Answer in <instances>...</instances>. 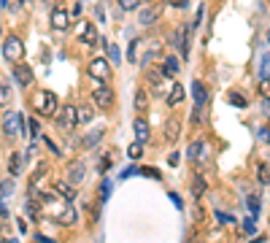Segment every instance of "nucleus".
Returning <instances> with one entry per match:
<instances>
[{"instance_id":"obj_29","label":"nucleus","mask_w":270,"mask_h":243,"mask_svg":"<svg viewBox=\"0 0 270 243\" xmlns=\"http://www.w3.org/2000/svg\"><path fill=\"white\" fill-rule=\"evenodd\" d=\"M143 0H119V8L122 11H135V8H141Z\"/></svg>"},{"instance_id":"obj_32","label":"nucleus","mask_w":270,"mask_h":243,"mask_svg":"<svg viewBox=\"0 0 270 243\" xmlns=\"http://www.w3.org/2000/svg\"><path fill=\"white\" fill-rule=\"evenodd\" d=\"M8 100H11V89H8V87H3V84H0V105H6Z\"/></svg>"},{"instance_id":"obj_24","label":"nucleus","mask_w":270,"mask_h":243,"mask_svg":"<svg viewBox=\"0 0 270 243\" xmlns=\"http://www.w3.org/2000/svg\"><path fill=\"white\" fill-rule=\"evenodd\" d=\"M157 57H159V40H152V46H149L146 57H143V65H149L152 60H157Z\"/></svg>"},{"instance_id":"obj_16","label":"nucleus","mask_w":270,"mask_h":243,"mask_svg":"<svg viewBox=\"0 0 270 243\" xmlns=\"http://www.w3.org/2000/svg\"><path fill=\"white\" fill-rule=\"evenodd\" d=\"M176 49L187 57L189 54V27H178L176 30Z\"/></svg>"},{"instance_id":"obj_15","label":"nucleus","mask_w":270,"mask_h":243,"mask_svg":"<svg viewBox=\"0 0 270 243\" xmlns=\"http://www.w3.org/2000/svg\"><path fill=\"white\" fill-rule=\"evenodd\" d=\"M192 98H194V105H206L208 103V89L203 81H192Z\"/></svg>"},{"instance_id":"obj_23","label":"nucleus","mask_w":270,"mask_h":243,"mask_svg":"<svg viewBox=\"0 0 270 243\" xmlns=\"http://www.w3.org/2000/svg\"><path fill=\"white\" fill-rule=\"evenodd\" d=\"M162 70H165L168 76H176V73H178V60H176V57H165Z\"/></svg>"},{"instance_id":"obj_41","label":"nucleus","mask_w":270,"mask_h":243,"mask_svg":"<svg viewBox=\"0 0 270 243\" xmlns=\"http://www.w3.org/2000/svg\"><path fill=\"white\" fill-rule=\"evenodd\" d=\"M36 241H41V243H54V241H49V238H43V235H36Z\"/></svg>"},{"instance_id":"obj_21","label":"nucleus","mask_w":270,"mask_h":243,"mask_svg":"<svg viewBox=\"0 0 270 243\" xmlns=\"http://www.w3.org/2000/svg\"><path fill=\"white\" fill-rule=\"evenodd\" d=\"M22 154H11V160H8V173L11 176H19L22 173Z\"/></svg>"},{"instance_id":"obj_27","label":"nucleus","mask_w":270,"mask_h":243,"mask_svg":"<svg viewBox=\"0 0 270 243\" xmlns=\"http://www.w3.org/2000/svg\"><path fill=\"white\" fill-rule=\"evenodd\" d=\"M257 179H259V184H270V165H259L257 168Z\"/></svg>"},{"instance_id":"obj_4","label":"nucleus","mask_w":270,"mask_h":243,"mask_svg":"<svg viewBox=\"0 0 270 243\" xmlns=\"http://www.w3.org/2000/svg\"><path fill=\"white\" fill-rule=\"evenodd\" d=\"M3 130H6L8 138H24V127H22V116L14 114V111H8L6 116H3Z\"/></svg>"},{"instance_id":"obj_6","label":"nucleus","mask_w":270,"mask_h":243,"mask_svg":"<svg viewBox=\"0 0 270 243\" xmlns=\"http://www.w3.org/2000/svg\"><path fill=\"white\" fill-rule=\"evenodd\" d=\"M92 103L97 105V108H111L114 105V92L108 84H97V87L92 89Z\"/></svg>"},{"instance_id":"obj_10","label":"nucleus","mask_w":270,"mask_h":243,"mask_svg":"<svg viewBox=\"0 0 270 243\" xmlns=\"http://www.w3.org/2000/svg\"><path fill=\"white\" fill-rule=\"evenodd\" d=\"M165 76H168V73H165L162 68H152L146 73V79H149V84H152L154 92H165V89H171V87H165Z\"/></svg>"},{"instance_id":"obj_30","label":"nucleus","mask_w":270,"mask_h":243,"mask_svg":"<svg viewBox=\"0 0 270 243\" xmlns=\"http://www.w3.org/2000/svg\"><path fill=\"white\" fill-rule=\"evenodd\" d=\"M127 154L133 157V160H138V157L143 154V143H141V141H135V143H133V146H130V149H127Z\"/></svg>"},{"instance_id":"obj_37","label":"nucleus","mask_w":270,"mask_h":243,"mask_svg":"<svg viewBox=\"0 0 270 243\" xmlns=\"http://www.w3.org/2000/svg\"><path fill=\"white\" fill-rule=\"evenodd\" d=\"M108 52H111V60H114V62H119V60H122V54H119V46H108Z\"/></svg>"},{"instance_id":"obj_22","label":"nucleus","mask_w":270,"mask_h":243,"mask_svg":"<svg viewBox=\"0 0 270 243\" xmlns=\"http://www.w3.org/2000/svg\"><path fill=\"white\" fill-rule=\"evenodd\" d=\"M203 149H206V143H203V141H192V143H189V149H187V157H189V160H197V157L203 154Z\"/></svg>"},{"instance_id":"obj_13","label":"nucleus","mask_w":270,"mask_h":243,"mask_svg":"<svg viewBox=\"0 0 270 243\" xmlns=\"http://www.w3.org/2000/svg\"><path fill=\"white\" fill-rule=\"evenodd\" d=\"M54 195H59L62 200H73L76 197V186L68 181H54Z\"/></svg>"},{"instance_id":"obj_20","label":"nucleus","mask_w":270,"mask_h":243,"mask_svg":"<svg viewBox=\"0 0 270 243\" xmlns=\"http://www.w3.org/2000/svg\"><path fill=\"white\" fill-rule=\"evenodd\" d=\"M76 116H78V124H89V122H92V116H95L92 105H78Z\"/></svg>"},{"instance_id":"obj_17","label":"nucleus","mask_w":270,"mask_h":243,"mask_svg":"<svg viewBox=\"0 0 270 243\" xmlns=\"http://www.w3.org/2000/svg\"><path fill=\"white\" fill-rule=\"evenodd\" d=\"M157 19H159V8H141V17H138V22H141L143 27H152Z\"/></svg>"},{"instance_id":"obj_1","label":"nucleus","mask_w":270,"mask_h":243,"mask_svg":"<svg viewBox=\"0 0 270 243\" xmlns=\"http://www.w3.org/2000/svg\"><path fill=\"white\" fill-rule=\"evenodd\" d=\"M57 95L49 92V89H41V92L33 95V108H36V114L41 116H54L57 114Z\"/></svg>"},{"instance_id":"obj_34","label":"nucleus","mask_w":270,"mask_h":243,"mask_svg":"<svg viewBox=\"0 0 270 243\" xmlns=\"http://www.w3.org/2000/svg\"><path fill=\"white\" fill-rule=\"evenodd\" d=\"M254 230H257L254 219H246V222H243V232H246V235H254Z\"/></svg>"},{"instance_id":"obj_14","label":"nucleus","mask_w":270,"mask_h":243,"mask_svg":"<svg viewBox=\"0 0 270 243\" xmlns=\"http://www.w3.org/2000/svg\"><path fill=\"white\" fill-rule=\"evenodd\" d=\"M14 79H17L19 87H30V84H33V70H30L27 65H17V70H14Z\"/></svg>"},{"instance_id":"obj_2","label":"nucleus","mask_w":270,"mask_h":243,"mask_svg":"<svg viewBox=\"0 0 270 243\" xmlns=\"http://www.w3.org/2000/svg\"><path fill=\"white\" fill-rule=\"evenodd\" d=\"M3 54H6L8 62H22V57H24V43L17 38V35H8V38L3 40Z\"/></svg>"},{"instance_id":"obj_43","label":"nucleus","mask_w":270,"mask_h":243,"mask_svg":"<svg viewBox=\"0 0 270 243\" xmlns=\"http://www.w3.org/2000/svg\"><path fill=\"white\" fill-rule=\"evenodd\" d=\"M3 243H19V241H3Z\"/></svg>"},{"instance_id":"obj_39","label":"nucleus","mask_w":270,"mask_h":243,"mask_svg":"<svg viewBox=\"0 0 270 243\" xmlns=\"http://www.w3.org/2000/svg\"><path fill=\"white\" fill-rule=\"evenodd\" d=\"M78 17H81V6H76V8L68 11V19H78Z\"/></svg>"},{"instance_id":"obj_33","label":"nucleus","mask_w":270,"mask_h":243,"mask_svg":"<svg viewBox=\"0 0 270 243\" xmlns=\"http://www.w3.org/2000/svg\"><path fill=\"white\" fill-rule=\"evenodd\" d=\"M8 192H14V181H0V197H6Z\"/></svg>"},{"instance_id":"obj_36","label":"nucleus","mask_w":270,"mask_h":243,"mask_svg":"<svg viewBox=\"0 0 270 243\" xmlns=\"http://www.w3.org/2000/svg\"><path fill=\"white\" fill-rule=\"evenodd\" d=\"M165 6H171V8H181V6H187V0H162Z\"/></svg>"},{"instance_id":"obj_18","label":"nucleus","mask_w":270,"mask_h":243,"mask_svg":"<svg viewBox=\"0 0 270 243\" xmlns=\"http://www.w3.org/2000/svg\"><path fill=\"white\" fill-rule=\"evenodd\" d=\"M165 100H168V105H178L184 100V87H181V84H173V87L168 89V98H165Z\"/></svg>"},{"instance_id":"obj_7","label":"nucleus","mask_w":270,"mask_h":243,"mask_svg":"<svg viewBox=\"0 0 270 243\" xmlns=\"http://www.w3.org/2000/svg\"><path fill=\"white\" fill-rule=\"evenodd\" d=\"M54 216H57V222H59V224H65V227L78 224V214H76V208H73V205H68V202H62Z\"/></svg>"},{"instance_id":"obj_9","label":"nucleus","mask_w":270,"mask_h":243,"mask_svg":"<svg viewBox=\"0 0 270 243\" xmlns=\"http://www.w3.org/2000/svg\"><path fill=\"white\" fill-rule=\"evenodd\" d=\"M181 138V119L178 116H171V119L165 122V141L168 143H176Z\"/></svg>"},{"instance_id":"obj_8","label":"nucleus","mask_w":270,"mask_h":243,"mask_svg":"<svg viewBox=\"0 0 270 243\" xmlns=\"http://www.w3.org/2000/svg\"><path fill=\"white\" fill-rule=\"evenodd\" d=\"M76 33H78V40H81V43H87V46H97L100 40H103V38L97 35V30L92 27V24H84V22L78 24Z\"/></svg>"},{"instance_id":"obj_35","label":"nucleus","mask_w":270,"mask_h":243,"mask_svg":"<svg viewBox=\"0 0 270 243\" xmlns=\"http://www.w3.org/2000/svg\"><path fill=\"white\" fill-rule=\"evenodd\" d=\"M27 214L38 216V214H41V202H27Z\"/></svg>"},{"instance_id":"obj_5","label":"nucleus","mask_w":270,"mask_h":243,"mask_svg":"<svg viewBox=\"0 0 270 243\" xmlns=\"http://www.w3.org/2000/svg\"><path fill=\"white\" fill-rule=\"evenodd\" d=\"M57 124L59 127H65V130H73L78 124V116H76V105L73 103H68V105H62V108L57 111Z\"/></svg>"},{"instance_id":"obj_3","label":"nucleus","mask_w":270,"mask_h":243,"mask_svg":"<svg viewBox=\"0 0 270 243\" xmlns=\"http://www.w3.org/2000/svg\"><path fill=\"white\" fill-rule=\"evenodd\" d=\"M87 70H89L92 79L100 81V84H108V79H111V65H108V60H103V57H95Z\"/></svg>"},{"instance_id":"obj_40","label":"nucleus","mask_w":270,"mask_h":243,"mask_svg":"<svg viewBox=\"0 0 270 243\" xmlns=\"http://www.w3.org/2000/svg\"><path fill=\"white\" fill-rule=\"evenodd\" d=\"M108 165H111V157H103V162H100V170H108Z\"/></svg>"},{"instance_id":"obj_19","label":"nucleus","mask_w":270,"mask_h":243,"mask_svg":"<svg viewBox=\"0 0 270 243\" xmlns=\"http://www.w3.org/2000/svg\"><path fill=\"white\" fill-rule=\"evenodd\" d=\"M135 135H138L141 143H146V141H149V122L146 119H135Z\"/></svg>"},{"instance_id":"obj_42","label":"nucleus","mask_w":270,"mask_h":243,"mask_svg":"<svg viewBox=\"0 0 270 243\" xmlns=\"http://www.w3.org/2000/svg\"><path fill=\"white\" fill-rule=\"evenodd\" d=\"M262 92H265V95H270V84H268V81L262 84Z\"/></svg>"},{"instance_id":"obj_12","label":"nucleus","mask_w":270,"mask_h":243,"mask_svg":"<svg viewBox=\"0 0 270 243\" xmlns=\"http://www.w3.org/2000/svg\"><path fill=\"white\" fill-rule=\"evenodd\" d=\"M49 19H52V27L59 30V33H65V30H68V24H71V19H68V14H65L62 8H54Z\"/></svg>"},{"instance_id":"obj_28","label":"nucleus","mask_w":270,"mask_h":243,"mask_svg":"<svg viewBox=\"0 0 270 243\" xmlns=\"http://www.w3.org/2000/svg\"><path fill=\"white\" fill-rule=\"evenodd\" d=\"M227 100H230L232 105H238V108H246V105H249V100H246V98H241V92H230V95H227Z\"/></svg>"},{"instance_id":"obj_31","label":"nucleus","mask_w":270,"mask_h":243,"mask_svg":"<svg viewBox=\"0 0 270 243\" xmlns=\"http://www.w3.org/2000/svg\"><path fill=\"white\" fill-rule=\"evenodd\" d=\"M100 138H103V130H95V133H89V135H87V141H84V143H87V146H95Z\"/></svg>"},{"instance_id":"obj_25","label":"nucleus","mask_w":270,"mask_h":243,"mask_svg":"<svg viewBox=\"0 0 270 243\" xmlns=\"http://www.w3.org/2000/svg\"><path fill=\"white\" fill-rule=\"evenodd\" d=\"M146 105H149L146 89H138V95H135V108H138V111H146Z\"/></svg>"},{"instance_id":"obj_38","label":"nucleus","mask_w":270,"mask_h":243,"mask_svg":"<svg viewBox=\"0 0 270 243\" xmlns=\"http://www.w3.org/2000/svg\"><path fill=\"white\" fill-rule=\"evenodd\" d=\"M135 49H138V40H133V43H130V60H133V62H138V54H135Z\"/></svg>"},{"instance_id":"obj_26","label":"nucleus","mask_w":270,"mask_h":243,"mask_svg":"<svg viewBox=\"0 0 270 243\" xmlns=\"http://www.w3.org/2000/svg\"><path fill=\"white\" fill-rule=\"evenodd\" d=\"M192 192H194V197H203V192H206V181H203V176H194L192 179Z\"/></svg>"},{"instance_id":"obj_11","label":"nucleus","mask_w":270,"mask_h":243,"mask_svg":"<svg viewBox=\"0 0 270 243\" xmlns=\"http://www.w3.org/2000/svg\"><path fill=\"white\" fill-rule=\"evenodd\" d=\"M84 176H87V168H84V162H73L71 168H68V184H73V186H78L84 181Z\"/></svg>"}]
</instances>
